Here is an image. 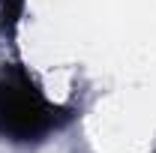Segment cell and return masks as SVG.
<instances>
[{
    "instance_id": "6da1fadb",
    "label": "cell",
    "mask_w": 156,
    "mask_h": 153,
    "mask_svg": "<svg viewBox=\"0 0 156 153\" xmlns=\"http://www.w3.org/2000/svg\"><path fill=\"white\" fill-rule=\"evenodd\" d=\"M75 117L72 108L51 102L33 75L18 66H0V138L12 144H39Z\"/></svg>"
},
{
    "instance_id": "7a4b0ae2",
    "label": "cell",
    "mask_w": 156,
    "mask_h": 153,
    "mask_svg": "<svg viewBox=\"0 0 156 153\" xmlns=\"http://www.w3.org/2000/svg\"><path fill=\"white\" fill-rule=\"evenodd\" d=\"M24 12V0H0V33H12Z\"/></svg>"
}]
</instances>
